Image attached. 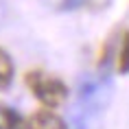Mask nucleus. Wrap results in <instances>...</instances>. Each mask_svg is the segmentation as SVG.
Here are the masks:
<instances>
[{
  "mask_svg": "<svg viewBox=\"0 0 129 129\" xmlns=\"http://www.w3.org/2000/svg\"><path fill=\"white\" fill-rule=\"evenodd\" d=\"M28 90L33 92L37 101H42L46 107H59L61 103L68 99V88L66 83L57 77L48 75L44 70H31L24 77Z\"/></svg>",
  "mask_w": 129,
  "mask_h": 129,
  "instance_id": "nucleus-1",
  "label": "nucleus"
},
{
  "mask_svg": "<svg viewBox=\"0 0 129 129\" xmlns=\"http://www.w3.org/2000/svg\"><path fill=\"white\" fill-rule=\"evenodd\" d=\"M109 99V81L105 77H85L79 85V101L83 112H99Z\"/></svg>",
  "mask_w": 129,
  "mask_h": 129,
  "instance_id": "nucleus-2",
  "label": "nucleus"
},
{
  "mask_svg": "<svg viewBox=\"0 0 129 129\" xmlns=\"http://www.w3.org/2000/svg\"><path fill=\"white\" fill-rule=\"evenodd\" d=\"M24 129H68V127H66V122L61 120L57 114H53L50 109H42V112H35V114L26 120Z\"/></svg>",
  "mask_w": 129,
  "mask_h": 129,
  "instance_id": "nucleus-3",
  "label": "nucleus"
},
{
  "mask_svg": "<svg viewBox=\"0 0 129 129\" xmlns=\"http://www.w3.org/2000/svg\"><path fill=\"white\" fill-rule=\"evenodd\" d=\"M22 116L9 105H0V129H22Z\"/></svg>",
  "mask_w": 129,
  "mask_h": 129,
  "instance_id": "nucleus-4",
  "label": "nucleus"
},
{
  "mask_svg": "<svg viewBox=\"0 0 129 129\" xmlns=\"http://www.w3.org/2000/svg\"><path fill=\"white\" fill-rule=\"evenodd\" d=\"M11 79H13V63H11V57L0 48V92L9 88Z\"/></svg>",
  "mask_w": 129,
  "mask_h": 129,
  "instance_id": "nucleus-5",
  "label": "nucleus"
},
{
  "mask_svg": "<svg viewBox=\"0 0 129 129\" xmlns=\"http://www.w3.org/2000/svg\"><path fill=\"white\" fill-rule=\"evenodd\" d=\"M118 72L120 75H129V31L122 33V42H120V50H118Z\"/></svg>",
  "mask_w": 129,
  "mask_h": 129,
  "instance_id": "nucleus-6",
  "label": "nucleus"
},
{
  "mask_svg": "<svg viewBox=\"0 0 129 129\" xmlns=\"http://www.w3.org/2000/svg\"><path fill=\"white\" fill-rule=\"evenodd\" d=\"M2 18H5V5H2V0H0V22H2Z\"/></svg>",
  "mask_w": 129,
  "mask_h": 129,
  "instance_id": "nucleus-7",
  "label": "nucleus"
}]
</instances>
